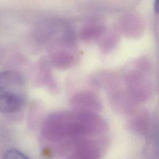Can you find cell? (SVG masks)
I'll list each match as a JSON object with an SVG mask.
<instances>
[{
    "label": "cell",
    "mask_w": 159,
    "mask_h": 159,
    "mask_svg": "<svg viewBox=\"0 0 159 159\" xmlns=\"http://www.w3.org/2000/svg\"><path fill=\"white\" fill-rule=\"evenodd\" d=\"M104 121L93 112H59L45 120L42 136L51 149L68 158H97L98 143L90 138L106 130Z\"/></svg>",
    "instance_id": "obj_1"
},
{
    "label": "cell",
    "mask_w": 159,
    "mask_h": 159,
    "mask_svg": "<svg viewBox=\"0 0 159 159\" xmlns=\"http://www.w3.org/2000/svg\"><path fill=\"white\" fill-rule=\"evenodd\" d=\"M3 158L6 159H27L29 157L19 150L12 148L7 150L4 153Z\"/></svg>",
    "instance_id": "obj_5"
},
{
    "label": "cell",
    "mask_w": 159,
    "mask_h": 159,
    "mask_svg": "<svg viewBox=\"0 0 159 159\" xmlns=\"http://www.w3.org/2000/svg\"><path fill=\"white\" fill-rule=\"evenodd\" d=\"M155 10L159 13V0H155Z\"/></svg>",
    "instance_id": "obj_6"
},
{
    "label": "cell",
    "mask_w": 159,
    "mask_h": 159,
    "mask_svg": "<svg viewBox=\"0 0 159 159\" xmlns=\"http://www.w3.org/2000/svg\"><path fill=\"white\" fill-rule=\"evenodd\" d=\"M102 32V28L98 25L90 24L83 28L81 36L85 40H90L99 37Z\"/></svg>",
    "instance_id": "obj_4"
},
{
    "label": "cell",
    "mask_w": 159,
    "mask_h": 159,
    "mask_svg": "<svg viewBox=\"0 0 159 159\" xmlns=\"http://www.w3.org/2000/svg\"><path fill=\"white\" fill-rule=\"evenodd\" d=\"M27 99L25 80L15 70L0 71V112L15 114L24 107Z\"/></svg>",
    "instance_id": "obj_2"
},
{
    "label": "cell",
    "mask_w": 159,
    "mask_h": 159,
    "mask_svg": "<svg viewBox=\"0 0 159 159\" xmlns=\"http://www.w3.org/2000/svg\"><path fill=\"white\" fill-rule=\"evenodd\" d=\"M71 106L74 111L93 112L99 109V99L93 94L83 93L77 94L72 99Z\"/></svg>",
    "instance_id": "obj_3"
}]
</instances>
